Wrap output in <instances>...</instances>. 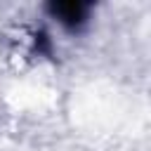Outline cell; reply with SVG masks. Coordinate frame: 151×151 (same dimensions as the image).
Segmentation results:
<instances>
[{"label":"cell","mask_w":151,"mask_h":151,"mask_svg":"<svg viewBox=\"0 0 151 151\" xmlns=\"http://www.w3.org/2000/svg\"><path fill=\"white\" fill-rule=\"evenodd\" d=\"M50 12L52 17H57L64 26L68 28H76L85 21V14H87V5L85 2H78V0H68V2H52L50 5Z\"/></svg>","instance_id":"obj_1"}]
</instances>
